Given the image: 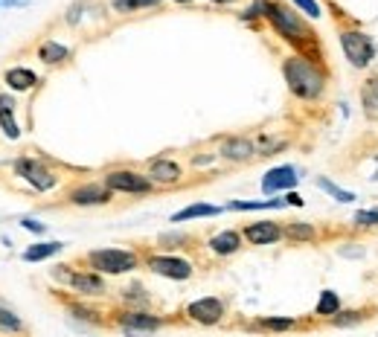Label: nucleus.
I'll list each match as a JSON object with an SVG mask.
<instances>
[{
  "mask_svg": "<svg viewBox=\"0 0 378 337\" xmlns=\"http://www.w3.org/2000/svg\"><path fill=\"white\" fill-rule=\"evenodd\" d=\"M317 186H320V189H326L329 195L335 198V201H344V204H349V201H355V195L352 192H346V189H340V186H335L332 181H326V178H317Z\"/></svg>",
  "mask_w": 378,
  "mask_h": 337,
  "instance_id": "393cba45",
  "label": "nucleus"
},
{
  "mask_svg": "<svg viewBox=\"0 0 378 337\" xmlns=\"http://www.w3.org/2000/svg\"><path fill=\"white\" fill-rule=\"evenodd\" d=\"M0 122H3V134L9 137V140H18V126H15V119H12V114H3L0 117Z\"/></svg>",
  "mask_w": 378,
  "mask_h": 337,
  "instance_id": "2f4dec72",
  "label": "nucleus"
},
{
  "mask_svg": "<svg viewBox=\"0 0 378 337\" xmlns=\"http://www.w3.org/2000/svg\"><path fill=\"white\" fill-rule=\"evenodd\" d=\"M15 172L21 174L23 181H29L35 189H41V192H47V189H53V186H56V174L44 163H38V160H32V157H21L15 163Z\"/></svg>",
  "mask_w": 378,
  "mask_h": 337,
  "instance_id": "6e6552de",
  "label": "nucleus"
},
{
  "mask_svg": "<svg viewBox=\"0 0 378 337\" xmlns=\"http://www.w3.org/2000/svg\"><path fill=\"white\" fill-rule=\"evenodd\" d=\"M105 186L111 192H128V195H145L152 192V181L131 169H114L105 174Z\"/></svg>",
  "mask_w": 378,
  "mask_h": 337,
  "instance_id": "39448f33",
  "label": "nucleus"
},
{
  "mask_svg": "<svg viewBox=\"0 0 378 337\" xmlns=\"http://www.w3.org/2000/svg\"><path fill=\"white\" fill-rule=\"evenodd\" d=\"M218 3H227V0H218Z\"/></svg>",
  "mask_w": 378,
  "mask_h": 337,
  "instance_id": "e433bc0d",
  "label": "nucleus"
},
{
  "mask_svg": "<svg viewBox=\"0 0 378 337\" xmlns=\"http://www.w3.org/2000/svg\"><path fill=\"white\" fill-rule=\"evenodd\" d=\"M256 9H262V15L274 23V30L283 35L285 41H291L297 49H309V47H314V32L303 23L294 12L291 9H285V6H279V3H274V0H259L256 3Z\"/></svg>",
  "mask_w": 378,
  "mask_h": 337,
  "instance_id": "f257e3e1",
  "label": "nucleus"
},
{
  "mask_svg": "<svg viewBox=\"0 0 378 337\" xmlns=\"http://www.w3.org/2000/svg\"><path fill=\"white\" fill-rule=\"evenodd\" d=\"M88 265L96 273H128L140 265V259L134 251H117V247H108V251H91L88 253Z\"/></svg>",
  "mask_w": 378,
  "mask_h": 337,
  "instance_id": "7ed1b4c3",
  "label": "nucleus"
},
{
  "mask_svg": "<svg viewBox=\"0 0 378 337\" xmlns=\"http://www.w3.org/2000/svg\"><path fill=\"white\" fill-rule=\"evenodd\" d=\"M149 270L157 273V277H166V279H189L192 277V265L178 256H149Z\"/></svg>",
  "mask_w": 378,
  "mask_h": 337,
  "instance_id": "9d476101",
  "label": "nucleus"
},
{
  "mask_svg": "<svg viewBox=\"0 0 378 337\" xmlns=\"http://www.w3.org/2000/svg\"><path fill=\"white\" fill-rule=\"evenodd\" d=\"M375 181H378V174H375Z\"/></svg>",
  "mask_w": 378,
  "mask_h": 337,
  "instance_id": "4c0bfd02",
  "label": "nucleus"
},
{
  "mask_svg": "<svg viewBox=\"0 0 378 337\" xmlns=\"http://www.w3.org/2000/svg\"><path fill=\"white\" fill-rule=\"evenodd\" d=\"M178 3H189V0H178Z\"/></svg>",
  "mask_w": 378,
  "mask_h": 337,
  "instance_id": "c9c22d12",
  "label": "nucleus"
},
{
  "mask_svg": "<svg viewBox=\"0 0 378 337\" xmlns=\"http://www.w3.org/2000/svg\"><path fill=\"white\" fill-rule=\"evenodd\" d=\"M256 326H259V329H271V332H288V329L297 326V320H291V317H262Z\"/></svg>",
  "mask_w": 378,
  "mask_h": 337,
  "instance_id": "b1692460",
  "label": "nucleus"
},
{
  "mask_svg": "<svg viewBox=\"0 0 378 337\" xmlns=\"http://www.w3.org/2000/svg\"><path fill=\"white\" fill-rule=\"evenodd\" d=\"M149 181H157V183H175V181H180V166L172 163V160H152V166H149Z\"/></svg>",
  "mask_w": 378,
  "mask_h": 337,
  "instance_id": "4468645a",
  "label": "nucleus"
},
{
  "mask_svg": "<svg viewBox=\"0 0 378 337\" xmlns=\"http://www.w3.org/2000/svg\"><path fill=\"white\" fill-rule=\"evenodd\" d=\"M161 0H114L117 12H137V9H145V6H157Z\"/></svg>",
  "mask_w": 378,
  "mask_h": 337,
  "instance_id": "c85d7f7f",
  "label": "nucleus"
},
{
  "mask_svg": "<svg viewBox=\"0 0 378 337\" xmlns=\"http://www.w3.org/2000/svg\"><path fill=\"white\" fill-rule=\"evenodd\" d=\"M294 183H297L294 166H276L262 178V192L271 195V192H279V189H291Z\"/></svg>",
  "mask_w": 378,
  "mask_h": 337,
  "instance_id": "ddd939ff",
  "label": "nucleus"
},
{
  "mask_svg": "<svg viewBox=\"0 0 378 337\" xmlns=\"http://www.w3.org/2000/svg\"><path fill=\"white\" fill-rule=\"evenodd\" d=\"M340 47H344V53H346L352 67H367L373 61V56H375V47L370 41V35H364L358 30L340 32Z\"/></svg>",
  "mask_w": 378,
  "mask_h": 337,
  "instance_id": "20e7f679",
  "label": "nucleus"
},
{
  "mask_svg": "<svg viewBox=\"0 0 378 337\" xmlns=\"http://www.w3.org/2000/svg\"><path fill=\"white\" fill-rule=\"evenodd\" d=\"M222 154L230 157V160H248L253 154V146L248 140H227L222 146Z\"/></svg>",
  "mask_w": 378,
  "mask_h": 337,
  "instance_id": "5701e85b",
  "label": "nucleus"
},
{
  "mask_svg": "<svg viewBox=\"0 0 378 337\" xmlns=\"http://www.w3.org/2000/svg\"><path fill=\"white\" fill-rule=\"evenodd\" d=\"M283 73H285V82L291 87V93L300 96V99H317L323 93V87H326L320 67H317L314 61L303 58V56L288 58L283 65Z\"/></svg>",
  "mask_w": 378,
  "mask_h": 337,
  "instance_id": "f03ea898",
  "label": "nucleus"
},
{
  "mask_svg": "<svg viewBox=\"0 0 378 337\" xmlns=\"http://www.w3.org/2000/svg\"><path fill=\"white\" fill-rule=\"evenodd\" d=\"M241 235H245L250 244H276L285 233L274 221H256V224H250V227H245V233H241Z\"/></svg>",
  "mask_w": 378,
  "mask_h": 337,
  "instance_id": "f8f14e48",
  "label": "nucleus"
},
{
  "mask_svg": "<svg viewBox=\"0 0 378 337\" xmlns=\"http://www.w3.org/2000/svg\"><path fill=\"white\" fill-rule=\"evenodd\" d=\"M67 201L76 204V207L108 204V201H111V189H108V186H99V183H84V186H76V189L67 195Z\"/></svg>",
  "mask_w": 378,
  "mask_h": 337,
  "instance_id": "9b49d317",
  "label": "nucleus"
},
{
  "mask_svg": "<svg viewBox=\"0 0 378 337\" xmlns=\"http://www.w3.org/2000/svg\"><path fill=\"white\" fill-rule=\"evenodd\" d=\"M62 242H41V244H32L23 251V262H44V259H50L56 253H62Z\"/></svg>",
  "mask_w": 378,
  "mask_h": 337,
  "instance_id": "a211bd4d",
  "label": "nucleus"
},
{
  "mask_svg": "<svg viewBox=\"0 0 378 337\" xmlns=\"http://www.w3.org/2000/svg\"><path fill=\"white\" fill-rule=\"evenodd\" d=\"M21 224H23V227H27V230H32V233H44V224H38V221H32V218H23Z\"/></svg>",
  "mask_w": 378,
  "mask_h": 337,
  "instance_id": "72a5a7b5",
  "label": "nucleus"
},
{
  "mask_svg": "<svg viewBox=\"0 0 378 337\" xmlns=\"http://www.w3.org/2000/svg\"><path fill=\"white\" fill-rule=\"evenodd\" d=\"M239 247H241V235L236 230H224L210 239V251L218 256H230V253H236Z\"/></svg>",
  "mask_w": 378,
  "mask_h": 337,
  "instance_id": "2eb2a0df",
  "label": "nucleus"
},
{
  "mask_svg": "<svg viewBox=\"0 0 378 337\" xmlns=\"http://www.w3.org/2000/svg\"><path fill=\"white\" fill-rule=\"evenodd\" d=\"M361 105H364V114H367V119H378V76L364 82V87H361Z\"/></svg>",
  "mask_w": 378,
  "mask_h": 337,
  "instance_id": "dca6fc26",
  "label": "nucleus"
},
{
  "mask_svg": "<svg viewBox=\"0 0 378 337\" xmlns=\"http://www.w3.org/2000/svg\"><path fill=\"white\" fill-rule=\"evenodd\" d=\"M12 105H15V102H12V96H0V117L12 114Z\"/></svg>",
  "mask_w": 378,
  "mask_h": 337,
  "instance_id": "473e14b6",
  "label": "nucleus"
},
{
  "mask_svg": "<svg viewBox=\"0 0 378 337\" xmlns=\"http://www.w3.org/2000/svg\"><path fill=\"white\" fill-rule=\"evenodd\" d=\"M364 317H370L367 311H338L332 317V326H352V323H361Z\"/></svg>",
  "mask_w": 378,
  "mask_h": 337,
  "instance_id": "bb28decb",
  "label": "nucleus"
},
{
  "mask_svg": "<svg viewBox=\"0 0 378 337\" xmlns=\"http://www.w3.org/2000/svg\"><path fill=\"white\" fill-rule=\"evenodd\" d=\"M274 207H285V201H233L230 209H274Z\"/></svg>",
  "mask_w": 378,
  "mask_h": 337,
  "instance_id": "cd10ccee",
  "label": "nucleus"
},
{
  "mask_svg": "<svg viewBox=\"0 0 378 337\" xmlns=\"http://www.w3.org/2000/svg\"><path fill=\"white\" fill-rule=\"evenodd\" d=\"M291 3L300 6L309 18H320V6H317V0H291Z\"/></svg>",
  "mask_w": 378,
  "mask_h": 337,
  "instance_id": "7c9ffc66",
  "label": "nucleus"
},
{
  "mask_svg": "<svg viewBox=\"0 0 378 337\" xmlns=\"http://www.w3.org/2000/svg\"><path fill=\"white\" fill-rule=\"evenodd\" d=\"M222 207H213V204H189L187 209H180L172 216V221H189V218H206V216H218Z\"/></svg>",
  "mask_w": 378,
  "mask_h": 337,
  "instance_id": "aec40b11",
  "label": "nucleus"
},
{
  "mask_svg": "<svg viewBox=\"0 0 378 337\" xmlns=\"http://www.w3.org/2000/svg\"><path fill=\"white\" fill-rule=\"evenodd\" d=\"M6 3H9V6H23L27 0H6Z\"/></svg>",
  "mask_w": 378,
  "mask_h": 337,
  "instance_id": "f704fd0d",
  "label": "nucleus"
},
{
  "mask_svg": "<svg viewBox=\"0 0 378 337\" xmlns=\"http://www.w3.org/2000/svg\"><path fill=\"white\" fill-rule=\"evenodd\" d=\"M187 314H189L192 323H201V326H215V323L224 317V303L218 297L195 299V303L187 305Z\"/></svg>",
  "mask_w": 378,
  "mask_h": 337,
  "instance_id": "1a4fd4ad",
  "label": "nucleus"
},
{
  "mask_svg": "<svg viewBox=\"0 0 378 337\" xmlns=\"http://www.w3.org/2000/svg\"><path fill=\"white\" fill-rule=\"evenodd\" d=\"M338 311H340V297H338L335 291H323L320 299H317L314 314H317V317H329V320H332V317L338 314Z\"/></svg>",
  "mask_w": 378,
  "mask_h": 337,
  "instance_id": "412c9836",
  "label": "nucleus"
},
{
  "mask_svg": "<svg viewBox=\"0 0 378 337\" xmlns=\"http://www.w3.org/2000/svg\"><path fill=\"white\" fill-rule=\"evenodd\" d=\"M67 56H70V53H67V47L56 44V41H44V44L38 47V58L47 61V65H58V61H64Z\"/></svg>",
  "mask_w": 378,
  "mask_h": 337,
  "instance_id": "4be33fe9",
  "label": "nucleus"
},
{
  "mask_svg": "<svg viewBox=\"0 0 378 337\" xmlns=\"http://www.w3.org/2000/svg\"><path fill=\"white\" fill-rule=\"evenodd\" d=\"M23 329V323H21V317L18 314H12V311L6 308V305H0V332H21Z\"/></svg>",
  "mask_w": 378,
  "mask_h": 337,
  "instance_id": "a878e982",
  "label": "nucleus"
},
{
  "mask_svg": "<svg viewBox=\"0 0 378 337\" xmlns=\"http://www.w3.org/2000/svg\"><path fill=\"white\" fill-rule=\"evenodd\" d=\"M6 82H9V87H15V91H29L38 79H35V73L27 67H12V70H6Z\"/></svg>",
  "mask_w": 378,
  "mask_h": 337,
  "instance_id": "6ab92c4d",
  "label": "nucleus"
},
{
  "mask_svg": "<svg viewBox=\"0 0 378 337\" xmlns=\"http://www.w3.org/2000/svg\"><path fill=\"white\" fill-rule=\"evenodd\" d=\"M67 268H70V265H62V270H53V277L67 279L70 288L76 291V294H84V297H99V294H105V279L99 277V273H70Z\"/></svg>",
  "mask_w": 378,
  "mask_h": 337,
  "instance_id": "423d86ee",
  "label": "nucleus"
},
{
  "mask_svg": "<svg viewBox=\"0 0 378 337\" xmlns=\"http://www.w3.org/2000/svg\"><path fill=\"white\" fill-rule=\"evenodd\" d=\"M283 233H285V239H288V242H294V244H309V242L317 239V227H311V224H303V221L288 224V227H285Z\"/></svg>",
  "mask_w": 378,
  "mask_h": 337,
  "instance_id": "f3484780",
  "label": "nucleus"
},
{
  "mask_svg": "<svg viewBox=\"0 0 378 337\" xmlns=\"http://www.w3.org/2000/svg\"><path fill=\"white\" fill-rule=\"evenodd\" d=\"M352 221H355V227H378V209H361Z\"/></svg>",
  "mask_w": 378,
  "mask_h": 337,
  "instance_id": "c756f323",
  "label": "nucleus"
},
{
  "mask_svg": "<svg viewBox=\"0 0 378 337\" xmlns=\"http://www.w3.org/2000/svg\"><path fill=\"white\" fill-rule=\"evenodd\" d=\"M119 320V329H123L128 337H143V334H152L163 326L161 317L154 314H145V311H123V314L117 317Z\"/></svg>",
  "mask_w": 378,
  "mask_h": 337,
  "instance_id": "0eeeda50",
  "label": "nucleus"
}]
</instances>
